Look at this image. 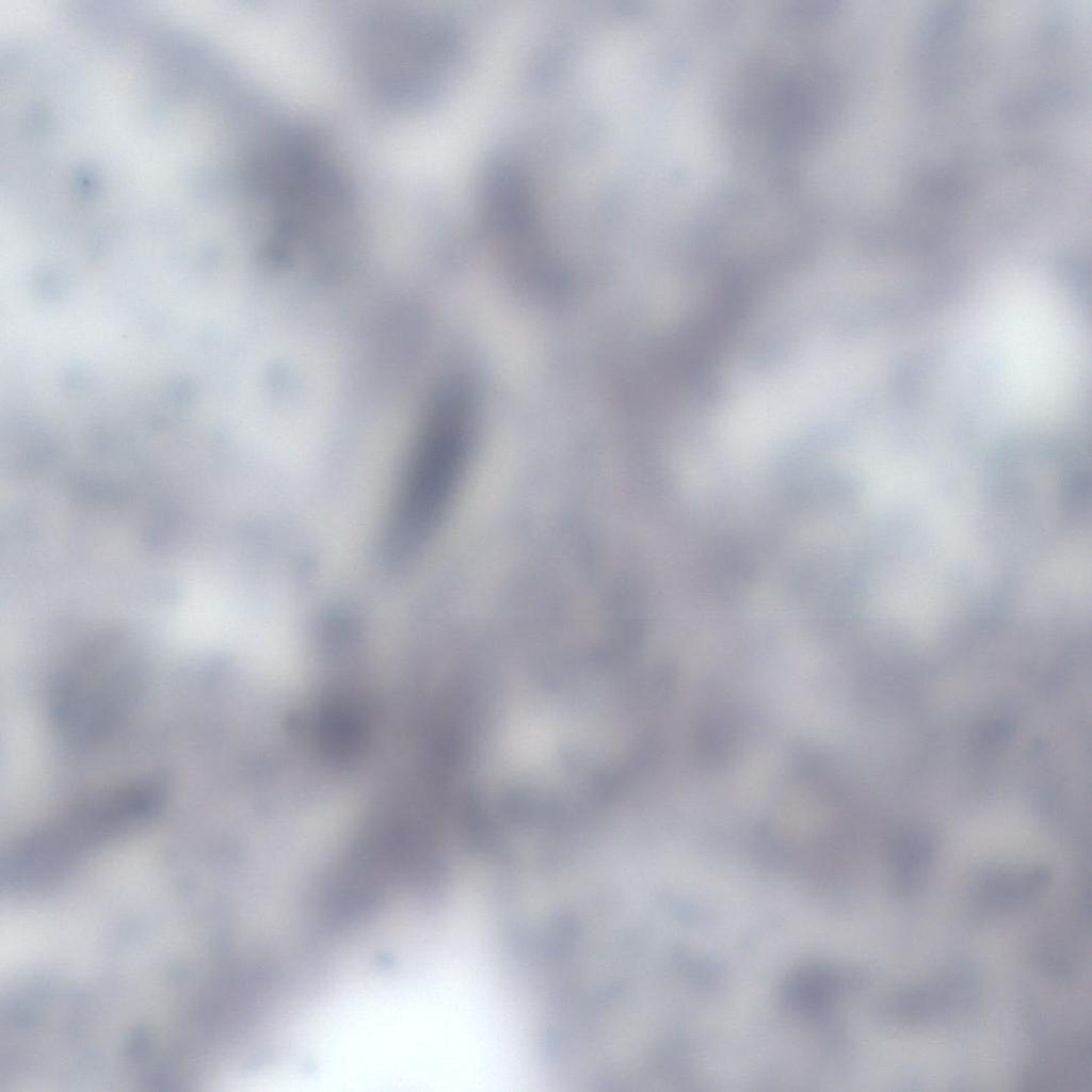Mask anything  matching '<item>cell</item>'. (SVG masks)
I'll list each match as a JSON object with an SVG mask.
<instances>
[{
  "mask_svg": "<svg viewBox=\"0 0 1092 1092\" xmlns=\"http://www.w3.org/2000/svg\"><path fill=\"white\" fill-rule=\"evenodd\" d=\"M243 171L245 196L268 247L333 256L354 242L359 227L355 191L317 139L279 136L251 156Z\"/></svg>",
  "mask_w": 1092,
  "mask_h": 1092,
  "instance_id": "obj_1",
  "label": "cell"
},
{
  "mask_svg": "<svg viewBox=\"0 0 1092 1092\" xmlns=\"http://www.w3.org/2000/svg\"><path fill=\"white\" fill-rule=\"evenodd\" d=\"M165 800L156 778L94 792L20 836L0 861V894L32 890L78 870L152 819Z\"/></svg>",
  "mask_w": 1092,
  "mask_h": 1092,
  "instance_id": "obj_2",
  "label": "cell"
},
{
  "mask_svg": "<svg viewBox=\"0 0 1092 1092\" xmlns=\"http://www.w3.org/2000/svg\"><path fill=\"white\" fill-rule=\"evenodd\" d=\"M142 684L141 665L130 649L112 644L90 651L54 687V722L70 740L101 738L138 703Z\"/></svg>",
  "mask_w": 1092,
  "mask_h": 1092,
  "instance_id": "obj_3",
  "label": "cell"
},
{
  "mask_svg": "<svg viewBox=\"0 0 1092 1092\" xmlns=\"http://www.w3.org/2000/svg\"><path fill=\"white\" fill-rule=\"evenodd\" d=\"M363 34V66L380 93L395 99L418 94L436 43L425 19L410 10H387L372 16Z\"/></svg>",
  "mask_w": 1092,
  "mask_h": 1092,
  "instance_id": "obj_4",
  "label": "cell"
},
{
  "mask_svg": "<svg viewBox=\"0 0 1092 1092\" xmlns=\"http://www.w3.org/2000/svg\"><path fill=\"white\" fill-rule=\"evenodd\" d=\"M301 613H302V612H301ZM303 614H304V613H303ZM304 615H306V614H304ZM306 616H308V615H306ZM308 617H309V616H308ZM309 619H311V617H309ZM311 620H314V619H311ZM314 621H315V620H314ZM316 622H317V621H316ZM318 623H319V622H318ZM320 624H322V623H320ZM323 625H325V624H323ZM326 626H331V624H330V625H326Z\"/></svg>",
  "mask_w": 1092,
  "mask_h": 1092,
  "instance_id": "obj_5",
  "label": "cell"
},
{
  "mask_svg": "<svg viewBox=\"0 0 1092 1092\" xmlns=\"http://www.w3.org/2000/svg\"><path fill=\"white\" fill-rule=\"evenodd\" d=\"M352 487H353V489H354V488H355V489H357V487H359V486H352ZM362 488H367V487H362ZM374 489H375V488H374ZM385 492H387V491H385Z\"/></svg>",
  "mask_w": 1092,
  "mask_h": 1092,
  "instance_id": "obj_6",
  "label": "cell"
}]
</instances>
